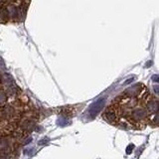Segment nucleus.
<instances>
[{
	"instance_id": "0eeeda50",
	"label": "nucleus",
	"mask_w": 159,
	"mask_h": 159,
	"mask_svg": "<svg viewBox=\"0 0 159 159\" xmlns=\"http://www.w3.org/2000/svg\"><path fill=\"white\" fill-rule=\"evenodd\" d=\"M34 125H35V123H34V121H32V119H25L20 124V127L25 131H30L34 128Z\"/></svg>"
},
{
	"instance_id": "39448f33",
	"label": "nucleus",
	"mask_w": 159,
	"mask_h": 159,
	"mask_svg": "<svg viewBox=\"0 0 159 159\" xmlns=\"http://www.w3.org/2000/svg\"><path fill=\"white\" fill-rule=\"evenodd\" d=\"M105 103H106V98H100L98 100H97L95 103H93L92 105H90L89 108V114L90 119H95V117L103 111V106H105Z\"/></svg>"
},
{
	"instance_id": "9d476101",
	"label": "nucleus",
	"mask_w": 159,
	"mask_h": 159,
	"mask_svg": "<svg viewBox=\"0 0 159 159\" xmlns=\"http://www.w3.org/2000/svg\"><path fill=\"white\" fill-rule=\"evenodd\" d=\"M133 148H134V145L133 144L128 145V146L126 147V153H127V154H130V153L132 152Z\"/></svg>"
},
{
	"instance_id": "ddd939ff",
	"label": "nucleus",
	"mask_w": 159,
	"mask_h": 159,
	"mask_svg": "<svg viewBox=\"0 0 159 159\" xmlns=\"http://www.w3.org/2000/svg\"><path fill=\"white\" fill-rule=\"evenodd\" d=\"M134 79L135 78H130V79H128V80H126V81L124 82V85H127V84H130L131 82H133L134 81Z\"/></svg>"
},
{
	"instance_id": "dca6fc26",
	"label": "nucleus",
	"mask_w": 159,
	"mask_h": 159,
	"mask_svg": "<svg viewBox=\"0 0 159 159\" xmlns=\"http://www.w3.org/2000/svg\"><path fill=\"white\" fill-rule=\"evenodd\" d=\"M32 141V138H29V139H27L26 141H24V144H28L29 142H31Z\"/></svg>"
},
{
	"instance_id": "f8f14e48",
	"label": "nucleus",
	"mask_w": 159,
	"mask_h": 159,
	"mask_svg": "<svg viewBox=\"0 0 159 159\" xmlns=\"http://www.w3.org/2000/svg\"><path fill=\"white\" fill-rule=\"evenodd\" d=\"M151 80H152L153 82H158V80H159L158 75H153V76L151 77Z\"/></svg>"
},
{
	"instance_id": "7ed1b4c3",
	"label": "nucleus",
	"mask_w": 159,
	"mask_h": 159,
	"mask_svg": "<svg viewBox=\"0 0 159 159\" xmlns=\"http://www.w3.org/2000/svg\"><path fill=\"white\" fill-rule=\"evenodd\" d=\"M103 119H105L106 122L111 123V124H113V125L117 124V123L120 121L119 113L114 106H108V108L106 109L105 112L103 113Z\"/></svg>"
},
{
	"instance_id": "1a4fd4ad",
	"label": "nucleus",
	"mask_w": 159,
	"mask_h": 159,
	"mask_svg": "<svg viewBox=\"0 0 159 159\" xmlns=\"http://www.w3.org/2000/svg\"><path fill=\"white\" fill-rule=\"evenodd\" d=\"M67 119H60L58 120V124L60 125V126H66V125H68V124H70V122L69 121H66Z\"/></svg>"
},
{
	"instance_id": "f03ea898",
	"label": "nucleus",
	"mask_w": 159,
	"mask_h": 159,
	"mask_svg": "<svg viewBox=\"0 0 159 159\" xmlns=\"http://www.w3.org/2000/svg\"><path fill=\"white\" fill-rule=\"evenodd\" d=\"M146 93H147V90H146V87H145L144 85L138 83L136 85L131 86L130 87H128L121 95H123V97H125V98H128L137 100L139 101L140 98L143 97Z\"/></svg>"
},
{
	"instance_id": "9b49d317",
	"label": "nucleus",
	"mask_w": 159,
	"mask_h": 159,
	"mask_svg": "<svg viewBox=\"0 0 159 159\" xmlns=\"http://www.w3.org/2000/svg\"><path fill=\"white\" fill-rule=\"evenodd\" d=\"M6 69V66H5L4 61L2 60V58L0 57V70H5Z\"/></svg>"
},
{
	"instance_id": "6e6552de",
	"label": "nucleus",
	"mask_w": 159,
	"mask_h": 159,
	"mask_svg": "<svg viewBox=\"0 0 159 159\" xmlns=\"http://www.w3.org/2000/svg\"><path fill=\"white\" fill-rule=\"evenodd\" d=\"M7 100H8V97L6 93L4 90H0V108H4L7 105Z\"/></svg>"
},
{
	"instance_id": "4468645a",
	"label": "nucleus",
	"mask_w": 159,
	"mask_h": 159,
	"mask_svg": "<svg viewBox=\"0 0 159 159\" xmlns=\"http://www.w3.org/2000/svg\"><path fill=\"white\" fill-rule=\"evenodd\" d=\"M153 90H154V92H155V95H158V86L157 85H155V86L153 87Z\"/></svg>"
},
{
	"instance_id": "20e7f679",
	"label": "nucleus",
	"mask_w": 159,
	"mask_h": 159,
	"mask_svg": "<svg viewBox=\"0 0 159 159\" xmlns=\"http://www.w3.org/2000/svg\"><path fill=\"white\" fill-rule=\"evenodd\" d=\"M18 116V111L14 106L12 105H6L4 108L0 109V119H7V120H13L15 119Z\"/></svg>"
},
{
	"instance_id": "f257e3e1",
	"label": "nucleus",
	"mask_w": 159,
	"mask_h": 159,
	"mask_svg": "<svg viewBox=\"0 0 159 159\" xmlns=\"http://www.w3.org/2000/svg\"><path fill=\"white\" fill-rule=\"evenodd\" d=\"M126 119H128V122L132 124L133 126H139L142 128V126H144L148 122L149 114L147 113L144 106L137 105L128 111Z\"/></svg>"
},
{
	"instance_id": "f3484780",
	"label": "nucleus",
	"mask_w": 159,
	"mask_h": 159,
	"mask_svg": "<svg viewBox=\"0 0 159 159\" xmlns=\"http://www.w3.org/2000/svg\"><path fill=\"white\" fill-rule=\"evenodd\" d=\"M0 84H2L1 83V75H0Z\"/></svg>"
},
{
	"instance_id": "423d86ee",
	"label": "nucleus",
	"mask_w": 159,
	"mask_h": 159,
	"mask_svg": "<svg viewBox=\"0 0 159 159\" xmlns=\"http://www.w3.org/2000/svg\"><path fill=\"white\" fill-rule=\"evenodd\" d=\"M12 151V141L8 136H1L0 137V153L4 155H8Z\"/></svg>"
},
{
	"instance_id": "2eb2a0df",
	"label": "nucleus",
	"mask_w": 159,
	"mask_h": 159,
	"mask_svg": "<svg viewBox=\"0 0 159 159\" xmlns=\"http://www.w3.org/2000/svg\"><path fill=\"white\" fill-rule=\"evenodd\" d=\"M0 159H8V155L1 154V155H0Z\"/></svg>"
}]
</instances>
